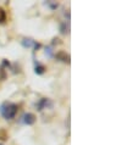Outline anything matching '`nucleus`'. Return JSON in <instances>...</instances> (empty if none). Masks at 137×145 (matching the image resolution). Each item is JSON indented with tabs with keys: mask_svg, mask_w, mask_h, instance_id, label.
Here are the masks:
<instances>
[{
	"mask_svg": "<svg viewBox=\"0 0 137 145\" xmlns=\"http://www.w3.org/2000/svg\"><path fill=\"white\" fill-rule=\"evenodd\" d=\"M17 110H18L17 105L11 101H4L1 105H0V115L5 120L15 118L16 114H17Z\"/></svg>",
	"mask_w": 137,
	"mask_h": 145,
	"instance_id": "1",
	"label": "nucleus"
},
{
	"mask_svg": "<svg viewBox=\"0 0 137 145\" xmlns=\"http://www.w3.org/2000/svg\"><path fill=\"white\" fill-rule=\"evenodd\" d=\"M56 57L61 59V61H64V62H68V55H66V53H64V51L59 53L58 55H56Z\"/></svg>",
	"mask_w": 137,
	"mask_h": 145,
	"instance_id": "5",
	"label": "nucleus"
},
{
	"mask_svg": "<svg viewBox=\"0 0 137 145\" xmlns=\"http://www.w3.org/2000/svg\"><path fill=\"white\" fill-rule=\"evenodd\" d=\"M6 20V12L3 7H0V23H4Z\"/></svg>",
	"mask_w": 137,
	"mask_h": 145,
	"instance_id": "7",
	"label": "nucleus"
},
{
	"mask_svg": "<svg viewBox=\"0 0 137 145\" xmlns=\"http://www.w3.org/2000/svg\"><path fill=\"white\" fill-rule=\"evenodd\" d=\"M21 122L27 124V126H32L36 122V116L33 114H31V112H26L21 117Z\"/></svg>",
	"mask_w": 137,
	"mask_h": 145,
	"instance_id": "3",
	"label": "nucleus"
},
{
	"mask_svg": "<svg viewBox=\"0 0 137 145\" xmlns=\"http://www.w3.org/2000/svg\"><path fill=\"white\" fill-rule=\"evenodd\" d=\"M22 45L25 46V48H31V46L38 48L39 44H37L33 39H31V38H23V39H22Z\"/></svg>",
	"mask_w": 137,
	"mask_h": 145,
	"instance_id": "4",
	"label": "nucleus"
},
{
	"mask_svg": "<svg viewBox=\"0 0 137 145\" xmlns=\"http://www.w3.org/2000/svg\"><path fill=\"white\" fill-rule=\"evenodd\" d=\"M44 71H45V67H44L43 65H41L39 62H37V65H36V73L42 74Z\"/></svg>",
	"mask_w": 137,
	"mask_h": 145,
	"instance_id": "6",
	"label": "nucleus"
},
{
	"mask_svg": "<svg viewBox=\"0 0 137 145\" xmlns=\"http://www.w3.org/2000/svg\"><path fill=\"white\" fill-rule=\"evenodd\" d=\"M36 107H37L39 111L44 110V108H51V107H53V103L50 101V99L43 98V99L39 100L37 104H36Z\"/></svg>",
	"mask_w": 137,
	"mask_h": 145,
	"instance_id": "2",
	"label": "nucleus"
}]
</instances>
